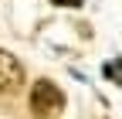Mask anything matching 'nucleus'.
<instances>
[{
	"mask_svg": "<svg viewBox=\"0 0 122 119\" xmlns=\"http://www.w3.org/2000/svg\"><path fill=\"white\" fill-rule=\"evenodd\" d=\"M54 7H81V0H51Z\"/></svg>",
	"mask_w": 122,
	"mask_h": 119,
	"instance_id": "4",
	"label": "nucleus"
},
{
	"mask_svg": "<svg viewBox=\"0 0 122 119\" xmlns=\"http://www.w3.org/2000/svg\"><path fill=\"white\" fill-rule=\"evenodd\" d=\"M30 112L34 119H58L65 112V92L51 78H37L30 88Z\"/></svg>",
	"mask_w": 122,
	"mask_h": 119,
	"instance_id": "1",
	"label": "nucleus"
},
{
	"mask_svg": "<svg viewBox=\"0 0 122 119\" xmlns=\"http://www.w3.org/2000/svg\"><path fill=\"white\" fill-rule=\"evenodd\" d=\"M24 82V65L14 58L10 51L0 48V92H14Z\"/></svg>",
	"mask_w": 122,
	"mask_h": 119,
	"instance_id": "2",
	"label": "nucleus"
},
{
	"mask_svg": "<svg viewBox=\"0 0 122 119\" xmlns=\"http://www.w3.org/2000/svg\"><path fill=\"white\" fill-rule=\"evenodd\" d=\"M105 78H112L115 85H122V58H115V61H105Z\"/></svg>",
	"mask_w": 122,
	"mask_h": 119,
	"instance_id": "3",
	"label": "nucleus"
}]
</instances>
